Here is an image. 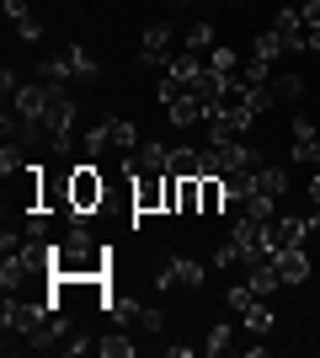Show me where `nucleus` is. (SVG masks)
Here are the masks:
<instances>
[{"mask_svg":"<svg viewBox=\"0 0 320 358\" xmlns=\"http://www.w3.org/2000/svg\"><path fill=\"white\" fill-rule=\"evenodd\" d=\"M107 257L86 224H70V236L54 241V273L59 278H107Z\"/></svg>","mask_w":320,"mask_h":358,"instance_id":"obj_1","label":"nucleus"},{"mask_svg":"<svg viewBox=\"0 0 320 358\" xmlns=\"http://www.w3.org/2000/svg\"><path fill=\"white\" fill-rule=\"evenodd\" d=\"M102 198H107V182L102 171H96V161H80L75 171H70V224H86L96 209H102Z\"/></svg>","mask_w":320,"mask_h":358,"instance_id":"obj_2","label":"nucleus"},{"mask_svg":"<svg viewBox=\"0 0 320 358\" xmlns=\"http://www.w3.org/2000/svg\"><path fill=\"white\" fill-rule=\"evenodd\" d=\"M43 123H48V145H54V155H64L70 150V123H75V96L54 80L48 86V113H43Z\"/></svg>","mask_w":320,"mask_h":358,"instance_id":"obj_3","label":"nucleus"},{"mask_svg":"<svg viewBox=\"0 0 320 358\" xmlns=\"http://www.w3.org/2000/svg\"><path fill=\"white\" fill-rule=\"evenodd\" d=\"M128 171V166H123ZM134 177V214H160L166 209V187H171V177L166 171H128Z\"/></svg>","mask_w":320,"mask_h":358,"instance_id":"obj_4","label":"nucleus"},{"mask_svg":"<svg viewBox=\"0 0 320 358\" xmlns=\"http://www.w3.org/2000/svg\"><path fill=\"white\" fill-rule=\"evenodd\" d=\"M198 284H203V262H192V257H166L155 268V289H198Z\"/></svg>","mask_w":320,"mask_h":358,"instance_id":"obj_5","label":"nucleus"},{"mask_svg":"<svg viewBox=\"0 0 320 358\" xmlns=\"http://www.w3.org/2000/svg\"><path fill=\"white\" fill-rule=\"evenodd\" d=\"M273 32L283 38V48H289V54H305V48H310V27H305V16H299V6H283V11H277V22H273Z\"/></svg>","mask_w":320,"mask_h":358,"instance_id":"obj_6","label":"nucleus"},{"mask_svg":"<svg viewBox=\"0 0 320 358\" xmlns=\"http://www.w3.org/2000/svg\"><path fill=\"white\" fill-rule=\"evenodd\" d=\"M139 59L144 64H166L171 59V27L166 22H155V27L139 32Z\"/></svg>","mask_w":320,"mask_h":358,"instance_id":"obj_7","label":"nucleus"},{"mask_svg":"<svg viewBox=\"0 0 320 358\" xmlns=\"http://www.w3.org/2000/svg\"><path fill=\"white\" fill-rule=\"evenodd\" d=\"M267 230H273V257H277V252H289V246H305L310 220L305 214H283V220H273Z\"/></svg>","mask_w":320,"mask_h":358,"instance_id":"obj_8","label":"nucleus"},{"mask_svg":"<svg viewBox=\"0 0 320 358\" xmlns=\"http://www.w3.org/2000/svg\"><path fill=\"white\" fill-rule=\"evenodd\" d=\"M11 107H16V118H27V123H43V113H48V86H22L11 96ZM6 107V113H11ZM48 129V123H43Z\"/></svg>","mask_w":320,"mask_h":358,"instance_id":"obj_9","label":"nucleus"},{"mask_svg":"<svg viewBox=\"0 0 320 358\" xmlns=\"http://www.w3.org/2000/svg\"><path fill=\"white\" fill-rule=\"evenodd\" d=\"M128 171H171V145L144 139V145H139V155L128 161Z\"/></svg>","mask_w":320,"mask_h":358,"instance_id":"obj_10","label":"nucleus"},{"mask_svg":"<svg viewBox=\"0 0 320 358\" xmlns=\"http://www.w3.org/2000/svg\"><path fill=\"white\" fill-rule=\"evenodd\" d=\"M245 284H251L261 299H267V294H277V289H283V273H277V262H273V257H261V262H251Z\"/></svg>","mask_w":320,"mask_h":358,"instance_id":"obj_11","label":"nucleus"},{"mask_svg":"<svg viewBox=\"0 0 320 358\" xmlns=\"http://www.w3.org/2000/svg\"><path fill=\"white\" fill-rule=\"evenodd\" d=\"M273 262H277V273H283V284H305L310 278V252L305 246H289V252H277Z\"/></svg>","mask_w":320,"mask_h":358,"instance_id":"obj_12","label":"nucleus"},{"mask_svg":"<svg viewBox=\"0 0 320 358\" xmlns=\"http://www.w3.org/2000/svg\"><path fill=\"white\" fill-rule=\"evenodd\" d=\"M107 145L123 150V155H134V150H139V129L128 118H107Z\"/></svg>","mask_w":320,"mask_h":358,"instance_id":"obj_13","label":"nucleus"},{"mask_svg":"<svg viewBox=\"0 0 320 358\" xmlns=\"http://www.w3.org/2000/svg\"><path fill=\"white\" fill-rule=\"evenodd\" d=\"M166 75L187 86V80H198V75H203V64H198V54H192V48H182V54H171V59H166Z\"/></svg>","mask_w":320,"mask_h":358,"instance_id":"obj_14","label":"nucleus"},{"mask_svg":"<svg viewBox=\"0 0 320 358\" xmlns=\"http://www.w3.org/2000/svg\"><path fill=\"white\" fill-rule=\"evenodd\" d=\"M171 177H203V150L176 145L171 150Z\"/></svg>","mask_w":320,"mask_h":358,"instance_id":"obj_15","label":"nucleus"},{"mask_svg":"<svg viewBox=\"0 0 320 358\" xmlns=\"http://www.w3.org/2000/svg\"><path fill=\"white\" fill-rule=\"evenodd\" d=\"M38 75H43V80H75V64H70V48H64V54H48V59H38Z\"/></svg>","mask_w":320,"mask_h":358,"instance_id":"obj_16","label":"nucleus"},{"mask_svg":"<svg viewBox=\"0 0 320 358\" xmlns=\"http://www.w3.org/2000/svg\"><path fill=\"white\" fill-rule=\"evenodd\" d=\"M257 193H261V198H283V193H289V171L261 166V171H257Z\"/></svg>","mask_w":320,"mask_h":358,"instance_id":"obj_17","label":"nucleus"},{"mask_svg":"<svg viewBox=\"0 0 320 358\" xmlns=\"http://www.w3.org/2000/svg\"><path fill=\"white\" fill-rule=\"evenodd\" d=\"M208 70H213V75H224V80H235V75H241V59H235V48L219 43V48L208 54Z\"/></svg>","mask_w":320,"mask_h":358,"instance_id":"obj_18","label":"nucleus"},{"mask_svg":"<svg viewBox=\"0 0 320 358\" xmlns=\"http://www.w3.org/2000/svg\"><path fill=\"white\" fill-rule=\"evenodd\" d=\"M224 177H203V214H219L224 209Z\"/></svg>","mask_w":320,"mask_h":358,"instance_id":"obj_19","label":"nucleus"},{"mask_svg":"<svg viewBox=\"0 0 320 358\" xmlns=\"http://www.w3.org/2000/svg\"><path fill=\"white\" fill-rule=\"evenodd\" d=\"M96 353H102V358H134V343H128L123 331H107L102 343H96Z\"/></svg>","mask_w":320,"mask_h":358,"instance_id":"obj_20","label":"nucleus"},{"mask_svg":"<svg viewBox=\"0 0 320 358\" xmlns=\"http://www.w3.org/2000/svg\"><path fill=\"white\" fill-rule=\"evenodd\" d=\"M245 327L257 331V337H267V331L277 327V315H273V310H267V305H261V299H257V305H251V310H245Z\"/></svg>","mask_w":320,"mask_h":358,"instance_id":"obj_21","label":"nucleus"},{"mask_svg":"<svg viewBox=\"0 0 320 358\" xmlns=\"http://www.w3.org/2000/svg\"><path fill=\"white\" fill-rule=\"evenodd\" d=\"M0 171H6V177H22V171H27V161H22V145H16V139H6V150H0Z\"/></svg>","mask_w":320,"mask_h":358,"instance_id":"obj_22","label":"nucleus"},{"mask_svg":"<svg viewBox=\"0 0 320 358\" xmlns=\"http://www.w3.org/2000/svg\"><path fill=\"white\" fill-rule=\"evenodd\" d=\"M273 91H277V96H283V102H294V96H305V75L283 70V75H277V80H273Z\"/></svg>","mask_w":320,"mask_h":358,"instance_id":"obj_23","label":"nucleus"},{"mask_svg":"<svg viewBox=\"0 0 320 358\" xmlns=\"http://www.w3.org/2000/svg\"><path fill=\"white\" fill-rule=\"evenodd\" d=\"M182 48H192V54H203V48H213V27H208V22H198V27H187Z\"/></svg>","mask_w":320,"mask_h":358,"instance_id":"obj_24","label":"nucleus"},{"mask_svg":"<svg viewBox=\"0 0 320 358\" xmlns=\"http://www.w3.org/2000/svg\"><path fill=\"white\" fill-rule=\"evenodd\" d=\"M251 54H257V59H267V64H273L277 54H289V48H283V38H277V32H261V38H257V48H251Z\"/></svg>","mask_w":320,"mask_h":358,"instance_id":"obj_25","label":"nucleus"},{"mask_svg":"<svg viewBox=\"0 0 320 358\" xmlns=\"http://www.w3.org/2000/svg\"><path fill=\"white\" fill-rule=\"evenodd\" d=\"M224 299H229V310H241V315H245V310H251V305H257L261 294H257V289H251V284H235V289H229Z\"/></svg>","mask_w":320,"mask_h":358,"instance_id":"obj_26","label":"nucleus"},{"mask_svg":"<svg viewBox=\"0 0 320 358\" xmlns=\"http://www.w3.org/2000/svg\"><path fill=\"white\" fill-rule=\"evenodd\" d=\"M229 343H235V331H229V321H219V327H208V353H229Z\"/></svg>","mask_w":320,"mask_h":358,"instance_id":"obj_27","label":"nucleus"},{"mask_svg":"<svg viewBox=\"0 0 320 358\" xmlns=\"http://www.w3.org/2000/svg\"><path fill=\"white\" fill-rule=\"evenodd\" d=\"M70 64H75V80H91V75H96V59L80 43H70Z\"/></svg>","mask_w":320,"mask_h":358,"instance_id":"obj_28","label":"nucleus"},{"mask_svg":"<svg viewBox=\"0 0 320 358\" xmlns=\"http://www.w3.org/2000/svg\"><path fill=\"white\" fill-rule=\"evenodd\" d=\"M102 150H112V145H107V118L96 123V129H86V155H91V161H96Z\"/></svg>","mask_w":320,"mask_h":358,"instance_id":"obj_29","label":"nucleus"},{"mask_svg":"<svg viewBox=\"0 0 320 358\" xmlns=\"http://www.w3.org/2000/svg\"><path fill=\"white\" fill-rule=\"evenodd\" d=\"M139 327H144V331H160V327H166V315L150 305V310H139Z\"/></svg>","mask_w":320,"mask_h":358,"instance_id":"obj_30","label":"nucleus"},{"mask_svg":"<svg viewBox=\"0 0 320 358\" xmlns=\"http://www.w3.org/2000/svg\"><path fill=\"white\" fill-rule=\"evenodd\" d=\"M6 16H11V22H27L32 6H27V0H6Z\"/></svg>","mask_w":320,"mask_h":358,"instance_id":"obj_31","label":"nucleus"},{"mask_svg":"<svg viewBox=\"0 0 320 358\" xmlns=\"http://www.w3.org/2000/svg\"><path fill=\"white\" fill-rule=\"evenodd\" d=\"M16 32H22V38H27V43H32V38L43 32V22H38V16H27V22H16Z\"/></svg>","mask_w":320,"mask_h":358,"instance_id":"obj_32","label":"nucleus"},{"mask_svg":"<svg viewBox=\"0 0 320 358\" xmlns=\"http://www.w3.org/2000/svg\"><path fill=\"white\" fill-rule=\"evenodd\" d=\"M310 203H315V209H320V171H315V177H310Z\"/></svg>","mask_w":320,"mask_h":358,"instance_id":"obj_33","label":"nucleus"},{"mask_svg":"<svg viewBox=\"0 0 320 358\" xmlns=\"http://www.w3.org/2000/svg\"><path fill=\"white\" fill-rule=\"evenodd\" d=\"M315 129H320V113H315Z\"/></svg>","mask_w":320,"mask_h":358,"instance_id":"obj_34","label":"nucleus"}]
</instances>
